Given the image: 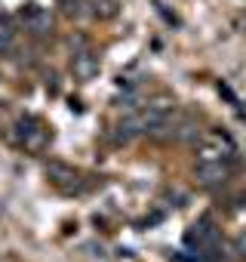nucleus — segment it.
<instances>
[{
	"label": "nucleus",
	"mask_w": 246,
	"mask_h": 262,
	"mask_svg": "<svg viewBox=\"0 0 246 262\" xmlns=\"http://www.w3.org/2000/svg\"><path fill=\"white\" fill-rule=\"evenodd\" d=\"M139 133H145V117H142V111H139V114H123L120 123H117L120 142H130V139L139 136Z\"/></svg>",
	"instance_id": "obj_3"
},
{
	"label": "nucleus",
	"mask_w": 246,
	"mask_h": 262,
	"mask_svg": "<svg viewBox=\"0 0 246 262\" xmlns=\"http://www.w3.org/2000/svg\"><path fill=\"white\" fill-rule=\"evenodd\" d=\"M56 7H59L62 13L74 16V13H80V10H83V0H56Z\"/></svg>",
	"instance_id": "obj_9"
},
{
	"label": "nucleus",
	"mask_w": 246,
	"mask_h": 262,
	"mask_svg": "<svg viewBox=\"0 0 246 262\" xmlns=\"http://www.w3.org/2000/svg\"><path fill=\"white\" fill-rule=\"evenodd\" d=\"M13 40H16V28H13V22L0 16V53H10V50H13Z\"/></svg>",
	"instance_id": "obj_7"
},
{
	"label": "nucleus",
	"mask_w": 246,
	"mask_h": 262,
	"mask_svg": "<svg viewBox=\"0 0 246 262\" xmlns=\"http://www.w3.org/2000/svg\"><path fill=\"white\" fill-rule=\"evenodd\" d=\"M25 16V13H22ZM25 28L31 34H50L53 31V16L43 10H31V16H25Z\"/></svg>",
	"instance_id": "obj_5"
},
{
	"label": "nucleus",
	"mask_w": 246,
	"mask_h": 262,
	"mask_svg": "<svg viewBox=\"0 0 246 262\" xmlns=\"http://www.w3.org/2000/svg\"><path fill=\"white\" fill-rule=\"evenodd\" d=\"M71 71H74L77 80H92V77L99 74V59H95V53H89V50L77 53L74 62H71Z\"/></svg>",
	"instance_id": "obj_2"
},
{
	"label": "nucleus",
	"mask_w": 246,
	"mask_h": 262,
	"mask_svg": "<svg viewBox=\"0 0 246 262\" xmlns=\"http://www.w3.org/2000/svg\"><path fill=\"white\" fill-rule=\"evenodd\" d=\"M194 176H197V182L206 185V188L222 185V182L228 179V164H225L222 158H218V161H203V164L194 170Z\"/></svg>",
	"instance_id": "obj_1"
},
{
	"label": "nucleus",
	"mask_w": 246,
	"mask_h": 262,
	"mask_svg": "<svg viewBox=\"0 0 246 262\" xmlns=\"http://www.w3.org/2000/svg\"><path fill=\"white\" fill-rule=\"evenodd\" d=\"M92 13L99 19H114L117 16V0H92Z\"/></svg>",
	"instance_id": "obj_8"
},
{
	"label": "nucleus",
	"mask_w": 246,
	"mask_h": 262,
	"mask_svg": "<svg viewBox=\"0 0 246 262\" xmlns=\"http://www.w3.org/2000/svg\"><path fill=\"white\" fill-rule=\"evenodd\" d=\"M46 173H50V179L56 182V185H62V188H74V182H77V173L68 167V164H59V161H53V164H46Z\"/></svg>",
	"instance_id": "obj_4"
},
{
	"label": "nucleus",
	"mask_w": 246,
	"mask_h": 262,
	"mask_svg": "<svg viewBox=\"0 0 246 262\" xmlns=\"http://www.w3.org/2000/svg\"><path fill=\"white\" fill-rule=\"evenodd\" d=\"M237 253H243V256H246V234H240V237H237Z\"/></svg>",
	"instance_id": "obj_10"
},
{
	"label": "nucleus",
	"mask_w": 246,
	"mask_h": 262,
	"mask_svg": "<svg viewBox=\"0 0 246 262\" xmlns=\"http://www.w3.org/2000/svg\"><path fill=\"white\" fill-rule=\"evenodd\" d=\"M173 139H179V142H197V139H200V126H197V120L182 117V123H179V129H176Z\"/></svg>",
	"instance_id": "obj_6"
}]
</instances>
